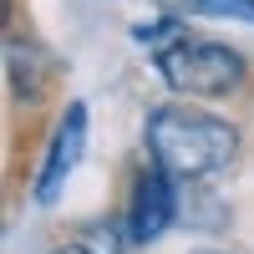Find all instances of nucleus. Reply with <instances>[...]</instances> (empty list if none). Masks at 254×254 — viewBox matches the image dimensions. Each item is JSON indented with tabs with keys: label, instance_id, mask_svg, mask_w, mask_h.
Instances as JSON below:
<instances>
[{
	"label": "nucleus",
	"instance_id": "6e6552de",
	"mask_svg": "<svg viewBox=\"0 0 254 254\" xmlns=\"http://www.w3.org/2000/svg\"><path fill=\"white\" fill-rule=\"evenodd\" d=\"M56 254H92V249H87V244L76 239V244H66V249H56Z\"/></svg>",
	"mask_w": 254,
	"mask_h": 254
},
{
	"label": "nucleus",
	"instance_id": "39448f33",
	"mask_svg": "<svg viewBox=\"0 0 254 254\" xmlns=\"http://www.w3.org/2000/svg\"><path fill=\"white\" fill-rule=\"evenodd\" d=\"M5 71H10V92L20 102H36L41 92H46V76H51V66L41 61V51L36 46H20V41L5 46Z\"/></svg>",
	"mask_w": 254,
	"mask_h": 254
},
{
	"label": "nucleus",
	"instance_id": "0eeeda50",
	"mask_svg": "<svg viewBox=\"0 0 254 254\" xmlns=\"http://www.w3.org/2000/svg\"><path fill=\"white\" fill-rule=\"evenodd\" d=\"M81 244H87L92 254H117V249H122V239H117L112 224H92V229H81Z\"/></svg>",
	"mask_w": 254,
	"mask_h": 254
},
{
	"label": "nucleus",
	"instance_id": "423d86ee",
	"mask_svg": "<svg viewBox=\"0 0 254 254\" xmlns=\"http://www.w3.org/2000/svg\"><path fill=\"white\" fill-rule=\"evenodd\" d=\"M158 5H173L178 15H219V20L254 26V0H158Z\"/></svg>",
	"mask_w": 254,
	"mask_h": 254
},
{
	"label": "nucleus",
	"instance_id": "7ed1b4c3",
	"mask_svg": "<svg viewBox=\"0 0 254 254\" xmlns=\"http://www.w3.org/2000/svg\"><path fill=\"white\" fill-rule=\"evenodd\" d=\"M173 173L168 168H142L137 183H132V203H127V239L132 244H153L178 214V198H173Z\"/></svg>",
	"mask_w": 254,
	"mask_h": 254
},
{
	"label": "nucleus",
	"instance_id": "f257e3e1",
	"mask_svg": "<svg viewBox=\"0 0 254 254\" xmlns=\"http://www.w3.org/2000/svg\"><path fill=\"white\" fill-rule=\"evenodd\" d=\"M234 142H239V132L224 117H208L193 107H158L147 117V153L178 183L219 173L234 158Z\"/></svg>",
	"mask_w": 254,
	"mask_h": 254
},
{
	"label": "nucleus",
	"instance_id": "20e7f679",
	"mask_svg": "<svg viewBox=\"0 0 254 254\" xmlns=\"http://www.w3.org/2000/svg\"><path fill=\"white\" fill-rule=\"evenodd\" d=\"M81 147H87V107H81V102H71L66 117H61V127H56V137H51L46 163H41L36 203H56L61 183H66V178H71V168L81 163Z\"/></svg>",
	"mask_w": 254,
	"mask_h": 254
},
{
	"label": "nucleus",
	"instance_id": "f03ea898",
	"mask_svg": "<svg viewBox=\"0 0 254 254\" xmlns=\"http://www.w3.org/2000/svg\"><path fill=\"white\" fill-rule=\"evenodd\" d=\"M158 71L183 97H224L244 81V56L224 41H188L178 36L173 46L158 51Z\"/></svg>",
	"mask_w": 254,
	"mask_h": 254
},
{
	"label": "nucleus",
	"instance_id": "1a4fd4ad",
	"mask_svg": "<svg viewBox=\"0 0 254 254\" xmlns=\"http://www.w3.org/2000/svg\"><path fill=\"white\" fill-rule=\"evenodd\" d=\"M198 254H214V249H198Z\"/></svg>",
	"mask_w": 254,
	"mask_h": 254
}]
</instances>
